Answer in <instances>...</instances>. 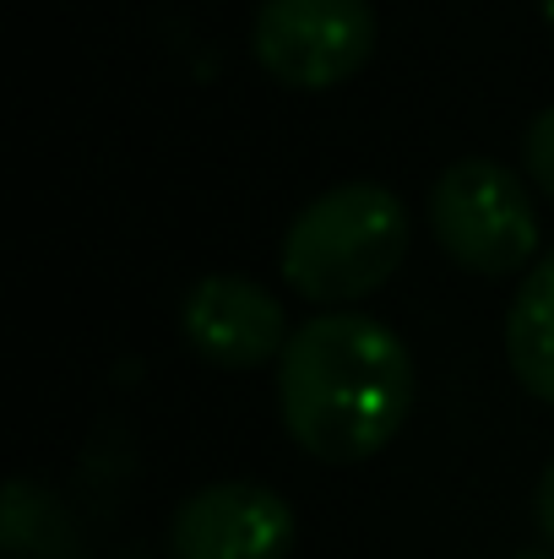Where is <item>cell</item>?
Wrapping results in <instances>:
<instances>
[{"mask_svg":"<svg viewBox=\"0 0 554 559\" xmlns=\"http://www.w3.org/2000/svg\"><path fill=\"white\" fill-rule=\"evenodd\" d=\"M539 5H544V22L554 27V0H539Z\"/></svg>","mask_w":554,"mask_h":559,"instance_id":"30bf717a","label":"cell"},{"mask_svg":"<svg viewBox=\"0 0 554 559\" xmlns=\"http://www.w3.org/2000/svg\"><path fill=\"white\" fill-rule=\"evenodd\" d=\"M429 234L451 266L479 277H511L533 266L539 217L517 169L495 158H457L429 190Z\"/></svg>","mask_w":554,"mask_h":559,"instance_id":"3957f363","label":"cell"},{"mask_svg":"<svg viewBox=\"0 0 554 559\" xmlns=\"http://www.w3.org/2000/svg\"><path fill=\"white\" fill-rule=\"evenodd\" d=\"M517 559H554V555H517Z\"/></svg>","mask_w":554,"mask_h":559,"instance_id":"8fae6325","label":"cell"},{"mask_svg":"<svg viewBox=\"0 0 554 559\" xmlns=\"http://www.w3.org/2000/svg\"><path fill=\"white\" fill-rule=\"evenodd\" d=\"M375 38L380 22L369 0H261L250 22L256 66L294 93H327L349 82L375 55Z\"/></svg>","mask_w":554,"mask_h":559,"instance_id":"277c9868","label":"cell"},{"mask_svg":"<svg viewBox=\"0 0 554 559\" xmlns=\"http://www.w3.org/2000/svg\"><path fill=\"white\" fill-rule=\"evenodd\" d=\"M533 511H539V527H544V538L554 544V462L544 467V478H539V495H533Z\"/></svg>","mask_w":554,"mask_h":559,"instance_id":"9c48e42d","label":"cell"},{"mask_svg":"<svg viewBox=\"0 0 554 559\" xmlns=\"http://www.w3.org/2000/svg\"><path fill=\"white\" fill-rule=\"evenodd\" d=\"M180 332L217 370H261L267 359H283L294 337L283 326V305L239 272H212L185 294Z\"/></svg>","mask_w":554,"mask_h":559,"instance_id":"8992f818","label":"cell"},{"mask_svg":"<svg viewBox=\"0 0 554 559\" xmlns=\"http://www.w3.org/2000/svg\"><path fill=\"white\" fill-rule=\"evenodd\" d=\"M522 169H528V180L554 201V104L528 126V136H522Z\"/></svg>","mask_w":554,"mask_h":559,"instance_id":"ba28073f","label":"cell"},{"mask_svg":"<svg viewBox=\"0 0 554 559\" xmlns=\"http://www.w3.org/2000/svg\"><path fill=\"white\" fill-rule=\"evenodd\" d=\"M408 255V206L375 180H343L321 190L283 239V283L321 305H359Z\"/></svg>","mask_w":554,"mask_h":559,"instance_id":"7a4b0ae2","label":"cell"},{"mask_svg":"<svg viewBox=\"0 0 554 559\" xmlns=\"http://www.w3.org/2000/svg\"><path fill=\"white\" fill-rule=\"evenodd\" d=\"M506 359L511 374L554 407V250L528 266L517 299H511V316H506Z\"/></svg>","mask_w":554,"mask_h":559,"instance_id":"52a82bcc","label":"cell"},{"mask_svg":"<svg viewBox=\"0 0 554 559\" xmlns=\"http://www.w3.org/2000/svg\"><path fill=\"white\" fill-rule=\"evenodd\" d=\"M413 407V359L402 337L354 310L310 316L278 359V413L288 440L327 462L354 467L386 451Z\"/></svg>","mask_w":554,"mask_h":559,"instance_id":"6da1fadb","label":"cell"},{"mask_svg":"<svg viewBox=\"0 0 554 559\" xmlns=\"http://www.w3.org/2000/svg\"><path fill=\"white\" fill-rule=\"evenodd\" d=\"M299 538L294 506L250 478H223L180 500L169 522L175 559H288Z\"/></svg>","mask_w":554,"mask_h":559,"instance_id":"5b68a950","label":"cell"}]
</instances>
